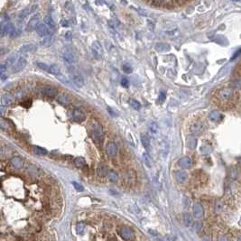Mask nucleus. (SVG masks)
Returning <instances> with one entry per match:
<instances>
[{
    "mask_svg": "<svg viewBox=\"0 0 241 241\" xmlns=\"http://www.w3.org/2000/svg\"><path fill=\"white\" fill-rule=\"evenodd\" d=\"M54 29H52L50 28L49 26H48L46 23H40V25L38 26V27L36 28V32H37V33L40 35V36H43V37H44V36L46 35H50L53 33V31Z\"/></svg>",
    "mask_w": 241,
    "mask_h": 241,
    "instance_id": "423d86ee",
    "label": "nucleus"
},
{
    "mask_svg": "<svg viewBox=\"0 0 241 241\" xmlns=\"http://www.w3.org/2000/svg\"><path fill=\"white\" fill-rule=\"evenodd\" d=\"M140 139H141V143L144 146V148H146V150H149V148H150V139L147 136V135L144 134V133L141 134L140 135Z\"/></svg>",
    "mask_w": 241,
    "mask_h": 241,
    "instance_id": "a878e982",
    "label": "nucleus"
},
{
    "mask_svg": "<svg viewBox=\"0 0 241 241\" xmlns=\"http://www.w3.org/2000/svg\"><path fill=\"white\" fill-rule=\"evenodd\" d=\"M84 230H85V224H84L83 222H79L76 225V231L79 235L82 234L84 232Z\"/></svg>",
    "mask_w": 241,
    "mask_h": 241,
    "instance_id": "58836bf2",
    "label": "nucleus"
},
{
    "mask_svg": "<svg viewBox=\"0 0 241 241\" xmlns=\"http://www.w3.org/2000/svg\"><path fill=\"white\" fill-rule=\"evenodd\" d=\"M107 154L109 156V157H115V156L117 154V146L114 143V142H110L107 144Z\"/></svg>",
    "mask_w": 241,
    "mask_h": 241,
    "instance_id": "ddd939ff",
    "label": "nucleus"
},
{
    "mask_svg": "<svg viewBox=\"0 0 241 241\" xmlns=\"http://www.w3.org/2000/svg\"><path fill=\"white\" fill-rule=\"evenodd\" d=\"M42 92L44 95L48 96V97H56L58 95L57 89L51 85H45V86L42 87Z\"/></svg>",
    "mask_w": 241,
    "mask_h": 241,
    "instance_id": "f8f14e48",
    "label": "nucleus"
},
{
    "mask_svg": "<svg viewBox=\"0 0 241 241\" xmlns=\"http://www.w3.org/2000/svg\"><path fill=\"white\" fill-rule=\"evenodd\" d=\"M171 49V47L169 44L164 43H160L155 45V50L159 53H164V52H168Z\"/></svg>",
    "mask_w": 241,
    "mask_h": 241,
    "instance_id": "b1692460",
    "label": "nucleus"
},
{
    "mask_svg": "<svg viewBox=\"0 0 241 241\" xmlns=\"http://www.w3.org/2000/svg\"><path fill=\"white\" fill-rule=\"evenodd\" d=\"M201 228H202V224L200 222H195L193 224V230L195 231H200Z\"/></svg>",
    "mask_w": 241,
    "mask_h": 241,
    "instance_id": "c03bdc74",
    "label": "nucleus"
},
{
    "mask_svg": "<svg viewBox=\"0 0 241 241\" xmlns=\"http://www.w3.org/2000/svg\"><path fill=\"white\" fill-rule=\"evenodd\" d=\"M44 23H46V25L49 26L50 28L52 29H54L55 28V23L53 21V19L50 16H47L44 17Z\"/></svg>",
    "mask_w": 241,
    "mask_h": 241,
    "instance_id": "72a5a7b5",
    "label": "nucleus"
},
{
    "mask_svg": "<svg viewBox=\"0 0 241 241\" xmlns=\"http://www.w3.org/2000/svg\"><path fill=\"white\" fill-rule=\"evenodd\" d=\"M26 64H27L26 59L25 57H20L16 61V63L14 64L13 69H12V71L15 72V73H16V72H19V71H21L22 70H23V69L26 68Z\"/></svg>",
    "mask_w": 241,
    "mask_h": 241,
    "instance_id": "0eeeda50",
    "label": "nucleus"
},
{
    "mask_svg": "<svg viewBox=\"0 0 241 241\" xmlns=\"http://www.w3.org/2000/svg\"><path fill=\"white\" fill-rule=\"evenodd\" d=\"M40 19H41V16L40 14H36L34 15L30 21L28 22L27 26L26 27V30L27 32H32L33 30H36V28L38 27V26L40 25Z\"/></svg>",
    "mask_w": 241,
    "mask_h": 241,
    "instance_id": "7ed1b4c3",
    "label": "nucleus"
},
{
    "mask_svg": "<svg viewBox=\"0 0 241 241\" xmlns=\"http://www.w3.org/2000/svg\"><path fill=\"white\" fill-rule=\"evenodd\" d=\"M6 69H7V66L5 63H2L1 65H0V72H1V73H4Z\"/></svg>",
    "mask_w": 241,
    "mask_h": 241,
    "instance_id": "49530a36",
    "label": "nucleus"
},
{
    "mask_svg": "<svg viewBox=\"0 0 241 241\" xmlns=\"http://www.w3.org/2000/svg\"><path fill=\"white\" fill-rule=\"evenodd\" d=\"M92 53L95 55V57H97L98 59L102 57L103 49H102V46L99 41H94L92 43Z\"/></svg>",
    "mask_w": 241,
    "mask_h": 241,
    "instance_id": "9b49d317",
    "label": "nucleus"
},
{
    "mask_svg": "<svg viewBox=\"0 0 241 241\" xmlns=\"http://www.w3.org/2000/svg\"><path fill=\"white\" fill-rule=\"evenodd\" d=\"M74 164L76 165V167L81 169V168H84L86 166V161L83 157H77L74 159Z\"/></svg>",
    "mask_w": 241,
    "mask_h": 241,
    "instance_id": "cd10ccee",
    "label": "nucleus"
},
{
    "mask_svg": "<svg viewBox=\"0 0 241 241\" xmlns=\"http://www.w3.org/2000/svg\"><path fill=\"white\" fill-rule=\"evenodd\" d=\"M108 169L107 167L104 164H100L97 167V173L100 178H104L106 176H107L108 173Z\"/></svg>",
    "mask_w": 241,
    "mask_h": 241,
    "instance_id": "dca6fc26",
    "label": "nucleus"
},
{
    "mask_svg": "<svg viewBox=\"0 0 241 241\" xmlns=\"http://www.w3.org/2000/svg\"><path fill=\"white\" fill-rule=\"evenodd\" d=\"M72 80H73V83L79 88H81L84 86L85 84V81H84L83 77L81 76V74L78 73V72H75V73L72 74Z\"/></svg>",
    "mask_w": 241,
    "mask_h": 241,
    "instance_id": "4468645a",
    "label": "nucleus"
},
{
    "mask_svg": "<svg viewBox=\"0 0 241 241\" xmlns=\"http://www.w3.org/2000/svg\"><path fill=\"white\" fill-rule=\"evenodd\" d=\"M121 84H122V86H123V87L127 88V87H128V85H129V81H128V80H127V79L123 78V79H122V80H121Z\"/></svg>",
    "mask_w": 241,
    "mask_h": 241,
    "instance_id": "a18cd8bd",
    "label": "nucleus"
},
{
    "mask_svg": "<svg viewBox=\"0 0 241 241\" xmlns=\"http://www.w3.org/2000/svg\"><path fill=\"white\" fill-rule=\"evenodd\" d=\"M178 164L183 168V169H187V168H190L192 164V160L188 157V156H184V157L181 158L179 161H178Z\"/></svg>",
    "mask_w": 241,
    "mask_h": 241,
    "instance_id": "2eb2a0df",
    "label": "nucleus"
},
{
    "mask_svg": "<svg viewBox=\"0 0 241 241\" xmlns=\"http://www.w3.org/2000/svg\"><path fill=\"white\" fill-rule=\"evenodd\" d=\"M149 233H151V235H153V236H157V234H158L156 231H154V230H149Z\"/></svg>",
    "mask_w": 241,
    "mask_h": 241,
    "instance_id": "864d4df0",
    "label": "nucleus"
},
{
    "mask_svg": "<svg viewBox=\"0 0 241 241\" xmlns=\"http://www.w3.org/2000/svg\"><path fill=\"white\" fill-rule=\"evenodd\" d=\"M204 131V124L200 121L194 122L190 127V132L192 136H200Z\"/></svg>",
    "mask_w": 241,
    "mask_h": 241,
    "instance_id": "20e7f679",
    "label": "nucleus"
},
{
    "mask_svg": "<svg viewBox=\"0 0 241 241\" xmlns=\"http://www.w3.org/2000/svg\"><path fill=\"white\" fill-rule=\"evenodd\" d=\"M6 78H7V75H6V74H4V73H1V80H5Z\"/></svg>",
    "mask_w": 241,
    "mask_h": 241,
    "instance_id": "5fc2aeb1",
    "label": "nucleus"
},
{
    "mask_svg": "<svg viewBox=\"0 0 241 241\" xmlns=\"http://www.w3.org/2000/svg\"><path fill=\"white\" fill-rule=\"evenodd\" d=\"M234 1H238V0H234Z\"/></svg>",
    "mask_w": 241,
    "mask_h": 241,
    "instance_id": "6e6d98bb",
    "label": "nucleus"
},
{
    "mask_svg": "<svg viewBox=\"0 0 241 241\" xmlns=\"http://www.w3.org/2000/svg\"><path fill=\"white\" fill-rule=\"evenodd\" d=\"M192 210H193V215H194L195 218L200 219V218H201V217H202V215H203V208H202V206L200 205V203L194 204Z\"/></svg>",
    "mask_w": 241,
    "mask_h": 241,
    "instance_id": "5701e85b",
    "label": "nucleus"
},
{
    "mask_svg": "<svg viewBox=\"0 0 241 241\" xmlns=\"http://www.w3.org/2000/svg\"><path fill=\"white\" fill-rule=\"evenodd\" d=\"M86 118V116L79 108H74L71 111V119H73L76 122H82Z\"/></svg>",
    "mask_w": 241,
    "mask_h": 241,
    "instance_id": "6e6552de",
    "label": "nucleus"
},
{
    "mask_svg": "<svg viewBox=\"0 0 241 241\" xmlns=\"http://www.w3.org/2000/svg\"><path fill=\"white\" fill-rule=\"evenodd\" d=\"M148 129H149V132H150L151 134L156 135V134L158 133V131H159V126H158V124L156 123L155 121H152L148 125Z\"/></svg>",
    "mask_w": 241,
    "mask_h": 241,
    "instance_id": "bb28decb",
    "label": "nucleus"
},
{
    "mask_svg": "<svg viewBox=\"0 0 241 241\" xmlns=\"http://www.w3.org/2000/svg\"><path fill=\"white\" fill-rule=\"evenodd\" d=\"M33 152L35 154L37 155H45L47 154V150L41 147V146H34L33 147Z\"/></svg>",
    "mask_w": 241,
    "mask_h": 241,
    "instance_id": "e433bc0d",
    "label": "nucleus"
},
{
    "mask_svg": "<svg viewBox=\"0 0 241 241\" xmlns=\"http://www.w3.org/2000/svg\"><path fill=\"white\" fill-rule=\"evenodd\" d=\"M63 61L68 64H74L77 61L76 56L74 55V53H72L70 50H68V49L63 51Z\"/></svg>",
    "mask_w": 241,
    "mask_h": 241,
    "instance_id": "39448f33",
    "label": "nucleus"
},
{
    "mask_svg": "<svg viewBox=\"0 0 241 241\" xmlns=\"http://www.w3.org/2000/svg\"><path fill=\"white\" fill-rule=\"evenodd\" d=\"M16 61V55L14 54V55H11L9 56L5 62V64L8 67V66H11V65H14L15 64V62Z\"/></svg>",
    "mask_w": 241,
    "mask_h": 241,
    "instance_id": "4c0bfd02",
    "label": "nucleus"
},
{
    "mask_svg": "<svg viewBox=\"0 0 241 241\" xmlns=\"http://www.w3.org/2000/svg\"><path fill=\"white\" fill-rule=\"evenodd\" d=\"M15 100L14 98L12 97L10 95H3L2 98H1V106L3 107H7V106H10L14 103Z\"/></svg>",
    "mask_w": 241,
    "mask_h": 241,
    "instance_id": "aec40b11",
    "label": "nucleus"
},
{
    "mask_svg": "<svg viewBox=\"0 0 241 241\" xmlns=\"http://www.w3.org/2000/svg\"><path fill=\"white\" fill-rule=\"evenodd\" d=\"M159 150L164 155H167L168 152V144L165 141H161L159 144Z\"/></svg>",
    "mask_w": 241,
    "mask_h": 241,
    "instance_id": "473e14b6",
    "label": "nucleus"
},
{
    "mask_svg": "<svg viewBox=\"0 0 241 241\" xmlns=\"http://www.w3.org/2000/svg\"><path fill=\"white\" fill-rule=\"evenodd\" d=\"M37 51V46L33 43H26L23 44L20 48V53L23 54H28V53H33Z\"/></svg>",
    "mask_w": 241,
    "mask_h": 241,
    "instance_id": "9d476101",
    "label": "nucleus"
},
{
    "mask_svg": "<svg viewBox=\"0 0 241 241\" xmlns=\"http://www.w3.org/2000/svg\"><path fill=\"white\" fill-rule=\"evenodd\" d=\"M151 1L154 4H163L166 1V0H151Z\"/></svg>",
    "mask_w": 241,
    "mask_h": 241,
    "instance_id": "603ef678",
    "label": "nucleus"
},
{
    "mask_svg": "<svg viewBox=\"0 0 241 241\" xmlns=\"http://www.w3.org/2000/svg\"><path fill=\"white\" fill-rule=\"evenodd\" d=\"M37 7H38L37 5H33V6H30V7H26V8H25V9H23V10L20 12V13H19V16H18L19 19H20V20H21V19L23 20L26 17H27L29 15L34 13V12L36 11V9H37Z\"/></svg>",
    "mask_w": 241,
    "mask_h": 241,
    "instance_id": "1a4fd4ad",
    "label": "nucleus"
},
{
    "mask_svg": "<svg viewBox=\"0 0 241 241\" xmlns=\"http://www.w3.org/2000/svg\"><path fill=\"white\" fill-rule=\"evenodd\" d=\"M61 23H62V26H66V27L69 26V22H68V20H66V19H65V20L63 19Z\"/></svg>",
    "mask_w": 241,
    "mask_h": 241,
    "instance_id": "3c124183",
    "label": "nucleus"
},
{
    "mask_svg": "<svg viewBox=\"0 0 241 241\" xmlns=\"http://www.w3.org/2000/svg\"><path fill=\"white\" fill-rule=\"evenodd\" d=\"M36 64H37V66H38L40 69H42V70H43L48 71V69H49V65H48V64L43 63H37Z\"/></svg>",
    "mask_w": 241,
    "mask_h": 241,
    "instance_id": "37998d69",
    "label": "nucleus"
},
{
    "mask_svg": "<svg viewBox=\"0 0 241 241\" xmlns=\"http://www.w3.org/2000/svg\"><path fill=\"white\" fill-rule=\"evenodd\" d=\"M53 42H54V36L50 34L49 36H44V38L40 42V44L43 47H49L53 43Z\"/></svg>",
    "mask_w": 241,
    "mask_h": 241,
    "instance_id": "412c9836",
    "label": "nucleus"
},
{
    "mask_svg": "<svg viewBox=\"0 0 241 241\" xmlns=\"http://www.w3.org/2000/svg\"><path fill=\"white\" fill-rule=\"evenodd\" d=\"M143 159H144V162L146 164V165L147 167H152V158L150 157V155L147 154V153H144L143 154Z\"/></svg>",
    "mask_w": 241,
    "mask_h": 241,
    "instance_id": "f704fd0d",
    "label": "nucleus"
},
{
    "mask_svg": "<svg viewBox=\"0 0 241 241\" xmlns=\"http://www.w3.org/2000/svg\"><path fill=\"white\" fill-rule=\"evenodd\" d=\"M183 222H184L186 227L191 226V224L192 223V218H191V216L190 215V213L185 212L183 214Z\"/></svg>",
    "mask_w": 241,
    "mask_h": 241,
    "instance_id": "c9c22d12",
    "label": "nucleus"
},
{
    "mask_svg": "<svg viewBox=\"0 0 241 241\" xmlns=\"http://www.w3.org/2000/svg\"><path fill=\"white\" fill-rule=\"evenodd\" d=\"M90 135L96 143L102 144L104 140V132L101 125L97 121H93L90 127Z\"/></svg>",
    "mask_w": 241,
    "mask_h": 241,
    "instance_id": "f257e3e1",
    "label": "nucleus"
},
{
    "mask_svg": "<svg viewBox=\"0 0 241 241\" xmlns=\"http://www.w3.org/2000/svg\"><path fill=\"white\" fill-rule=\"evenodd\" d=\"M129 103H130V106L134 108V109H140V107H141V104L139 101L136 100H129Z\"/></svg>",
    "mask_w": 241,
    "mask_h": 241,
    "instance_id": "ea45409f",
    "label": "nucleus"
},
{
    "mask_svg": "<svg viewBox=\"0 0 241 241\" xmlns=\"http://www.w3.org/2000/svg\"><path fill=\"white\" fill-rule=\"evenodd\" d=\"M159 99H160V102H164V100H165V93L164 92H161Z\"/></svg>",
    "mask_w": 241,
    "mask_h": 241,
    "instance_id": "09e8293b",
    "label": "nucleus"
},
{
    "mask_svg": "<svg viewBox=\"0 0 241 241\" xmlns=\"http://www.w3.org/2000/svg\"><path fill=\"white\" fill-rule=\"evenodd\" d=\"M197 144V140L194 136H190L187 139V146L190 149H194Z\"/></svg>",
    "mask_w": 241,
    "mask_h": 241,
    "instance_id": "2f4dec72",
    "label": "nucleus"
},
{
    "mask_svg": "<svg viewBox=\"0 0 241 241\" xmlns=\"http://www.w3.org/2000/svg\"><path fill=\"white\" fill-rule=\"evenodd\" d=\"M72 185L74 186L75 190L78 191H84V187L82 186V184H80L77 182H72Z\"/></svg>",
    "mask_w": 241,
    "mask_h": 241,
    "instance_id": "79ce46f5",
    "label": "nucleus"
},
{
    "mask_svg": "<svg viewBox=\"0 0 241 241\" xmlns=\"http://www.w3.org/2000/svg\"><path fill=\"white\" fill-rule=\"evenodd\" d=\"M107 177L111 183H117L118 181V174L115 171H109Z\"/></svg>",
    "mask_w": 241,
    "mask_h": 241,
    "instance_id": "7c9ffc66",
    "label": "nucleus"
},
{
    "mask_svg": "<svg viewBox=\"0 0 241 241\" xmlns=\"http://www.w3.org/2000/svg\"><path fill=\"white\" fill-rule=\"evenodd\" d=\"M122 70H123L124 72H126V73H127V74H129V73H131V72H132V67L129 64H127V63L122 65Z\"/></svg>",
    "mask_w": 241,
    "mask_h": 241,
    "instance_id": "a19ab883",
    "label": "nucleus"
},
{
    "mask_svg": "<svg viewBox=\"0 0 241 241\" xmlns=\"http://www.w3.org/2000/svg\"><path fill=\"white\" fill-rule=\"evenodd\" d=\"M234 96H235V93L232 89L226 88V89H221L220 90H219L216 95V97L220 102L224 104H227L233 100Z\"/></svg>",
    "mask_w": 241,
    "mask_h": 241,
    "instance_id": "f03ea898",
    "label": "nucleus"
},
{
    "mask_svg": "<svg viewBox=\"0 0 241 241\" xmlns=\"http://www.w3.org/2000/svg\"><path fill=\"white\" fill-rule=\"evenodd\" d=\"M16 30L15 26L12 25V23H6L4 26H2V31H1V33H2V36L4 35H11L12 33Z\"/></svg>",
    "mask_w": 241,
    "mask_h": 241,
    "instance_id": "a211bd4d",
    "label": "nucleus"
},
{
    "mask_svg": "<svg viewBox=\"0 0 241 241\" xmlns=\"http://www.w3.org/2000/svg\"><path fill=\"white\" fill-rule=\"evenodd\" d=\"M183 202H184V207H185V208L189 207V205L191 204V200H190L188 198H184V199H183Z\"/></svg>",
    "mask_w": 241,
    "mask_h": 241,
    "instance_id": "de8ad7c7",
    "label": "nucleus"
},
{
    "mask_svg": "<svg viewBox=\"0 0 241 241\" xmlns=\"http://www.w3.org/2000/svg\"><path fill=\"white\" fill-rule=\"evenodd\" d=\"M57 100H58L60 103L63 104V105H68V104L70 103V97H69V96H67V95H64V94L60 95L59 97L57 98Z\"/></svg>",
    "mask_w": 241,
    "mask_h": 241,
    "instance_id": "c85d7f7f",
    "label": "nucleus"
},
{
    "mask_svg": "<svg viewBox=\"0 0 241 241\" xmlns=\"http://www.w3.org/2000/svg\"><path fill=\"white\" fill-rule=\"evenodd\" d=\"M174 176H175V179L176 181L179 183H183L185 182V180L187 179V173L183 171H176L174 173Z\"/></svg>",
    "mask_w": 241,
    "mask_h": 241,
    "instance_id": "4be33fe9",
    "label": "nucleus"
},
{
    "mask_svg": "<svg viewBox=\"0 0 241 241\" xmlns=\"http://www.w3.org/2000/svg\"><path fill=\"white\" fill-rule=\"evenodd\" d=\"M48 72L54 76H59L61 74V68L56 64L49 65V69H48Z\"/></svg>",
    "mask_w": 241,
    "mask_h": 241,
    "instance_id": "393cba45",
    "label": "nucleus"
},
{
    "mask_svg": "<svg viewBox=\"0 0 241 241\" xmlns=\"http://www.w3.org/2000/svg\"><path fill=\"white\" fill-rule=\"evenodd\" d=\"M120 235L121 237L126 239V240H129V239H132L134 237V233L132 231L130 228H127V227H124L121 230V232H120Z\"/></svg>",
    "mask_w": 241,
    "mask_h": 241,
    "instance_id": "6ab92c4d",
    "label": "nucleus"
},
{
    "mask_svg": "<svg viewBox=\"0 0 241 241\" xmlns=\"http://www.w3.org/2000/svg\"><path fill=\"white\" fill-rule=\"evenodd\" d=\"M10 164H12V166L15 167L16 169H21L23 165V161L19 156H15V157H13L10 160Z\"/></svg>",
    "mask_w": 241,
    "mask_h": 241,
    "instance_id": "f3484780",
    "label": "nucleus"
},
{
    "mask_svg": "<svg viewBox=\"0 0 241 241\" xmlns=\"http://www.w3.org/2000/svg\"><path fill=\"white\" fill-rule=\"evenodd\" d=\"M19 33H20V32H19V31H17V30L16 29L13 33H12V34H11L10 36H11V37H16L17 35H19Z\"/></svg>",
    "mask_w": 241,
    "mask_h": 241,
    "instance_id": "8fccbe9b",
    "label": "nucleus"
},
{
    "mask_svg": "<svg viewBox=\"0 0 241 241\" xmlns=\"http://www.w3.org/2000/svg\"><path fill=\"white\" fill-rule=\"evenodd\" d=\"M221 117H222V116H221V114L219 111L214 110V111H212L210 114V118L211 121H213V122H218Z\"/></svg>",
    "mask_w": 241,
    "mask_h": 241,
    "instance_id": "c756f323",
    "label": "nucleus"
}]
</instances>
